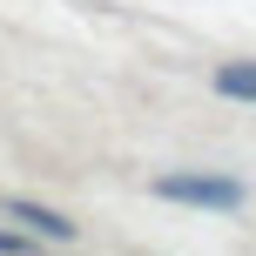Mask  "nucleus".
I'll return each instance as SVG.
<instances>
[{
  "instance_id": "1",
  "label": "nucleus",
  "mask_w": 256,
  "mask_h": 256,
  "mask_svg": "<svg viewBox=\"0 0 256 256\" xmlns=\"http://www.w3.org/2000/svg\"><path fill=\"white\" fill-rule=\"evenodd\" d=\"M148 189L162 196V202H176V209H202V216H236V209H250V189L236 176H216V168H162Z\"/></svg>"
},
{
  "instance_id": "2",
  "label": "nucleus",
  "mask_w": 256,
  "mask_h": 256,
  "mask_svg": "<svg viewBox=\"0 0 256 256\" xmlns=\"http://www.w3.org/2000/svg\"><path fill=\"white\" fill-rule=\"evenodd\" d=\"M0 216H14L34 243H81V230L61 216V209H40V202H20V196H0Z\"/></svg>"
},
{
  "instance_id": "3",
  "label": "nucleus",
  "mask_w": 256,
  "mask_h": 256,
  "mask_svg": "<svg viewBox=\"0 0 256 256\" xmlns=\"http://www.w3.org/2000/svg\"><path fill=\"white\" fill-rule=\"evenodd\" d=\"M209 88H216L222 102H250V108H256V61H216Z\"/></svg>"
}]
</instances>
